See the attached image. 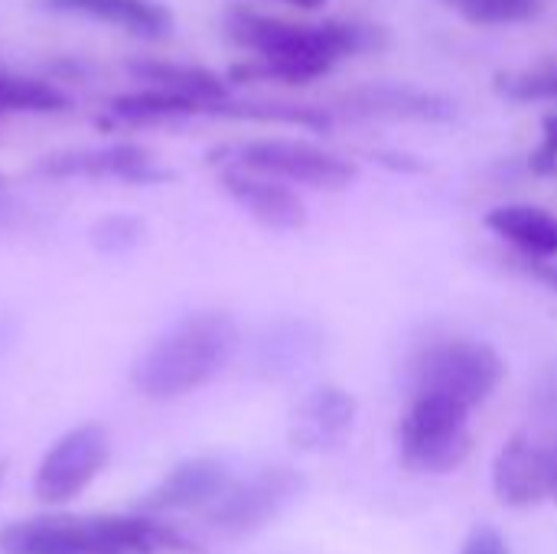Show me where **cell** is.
Wrapping results in <instances>:
<instances>
[{
    "mask_svg": "<svg viewBox=\"0 0 557 554\" xmlns=\"http://www.w3.org/2000/svg\"><path fill=\"white\" fill-rule=\"evenodd\" d=\"M238 330L222 310H199L173 323L131 369V385L150 402L183 398L212 382L232 349Z\"/></svg>",
    "mask_w": 557,
    "mask_h": 554,
    "instance_id": "1",
    "label": "cell"
},
{
    "mask_svg": "<svg viewBox=\"0 0 557 554\" xmlns=\"http://www.w3.org/2000/svg\"><path fill=\"white\" fill-rule=\"evenodd\" d=\"M222 29L235 46L255 52L251 62H238L228 69V82L277 78L287 85H307L326 75L339 59L323 23L307 26L258 13L251 7H232L222 16Z\"/></svg>",
    "mask_w": 557,
    "mask_h": 554,
    "instance_id": "2",
    "label": "cell"
},
{
    "mask_svg": "<svg viewBox=\"0 0 557 554\" xmlns=\"http://www.w3.org/2000/svg\"><path fill=\"white\" fill-rule=\"evenodd\" d=\"M506 362L503 356L473 340H444L421 349L411 362V385L414 395L437 392L447 398L463 402L467 408L483 405L503 382Z\"/></svg>",
    "mask_w": 557,
    "mask_h": 554,
    "instance_id": "3",
    "label": "cell"
},
{
    "mask_svg": "<svg viewBox=\"0 0 557 554\" xmlns=\"http://www.w3.org/2000/svg\"><path fill=\"white\" fill-rule=\"evenodd\" d=\"M222 157H228V163L251 170V173H264L274 180H290V183H304L313 189H343L359 176V167L326 153L313 144L304 140H248L238 147H222L215 150Z\"/></svg>",
    "mask_w": 557,
    "mask_h": 554,
    "instance_id": "4",
    "label": "cell"
},
{
    "mask_svg": "<svg viewBox=\"0 0 557 554\" xmlns=\"http://www.w3.org/2000/svg\"><path fill=\"white\" fill-rule=\"evenodd\" d=\"M111 441L101 424H78L65 431L39 460L33 493L46 506H65L88 490V483L108 467Z\"/></svg>",
    "mask_w": 557,
    "mask_h": 554,
    "instance_id": "5",
    "label": "cell"
},
{
    "mask_svg": "<svg viewBox=\"0 0 557 554\" xmlns=\"http://www.w3.org/2000/svg\"><path fill=\"white\" fill-rule=\"evenodd\" d=\"M300 473L290 467H268L245 483L228 487L212 506L209 522L232 535H248L261 526H268L297 493H300Z\"/></svg>",
    "mask_w": 557,
    "mask_h": 554,
    "instance_id": "6",
    "label": "cell"
},
{
    "mask_svg": "<svg viewBox=\"0 0 557 554\" xmlns=\"http://www.w3.org/2000/svg\"><path fill=\"white\" fill-rule=\"evenodd\" d=\"M39 176L52 180H124V183H160L170 180L166 170L157 167L150 150L140 144H108V147H85V150H65L46 157L39 167Z\"/></svg>",
    "mask_w": 557,
    "mask_h": 554,
    "instance_id": "7",
    "label": "cell"
},
{
    "mask_svg": "<svg viewBox=\"0 0 557 554\" xmlns=\"http://www.w3.org/2000/svg\"><path fill=\"white\" fill-rule=\"evenodd\" d=\"M232 487L228 467L212 457H193L173 467L140 503L137 513H183V509H209Z\"/></svg>",
    "mask_w": 557,
    "mask_h": 554,
    "instance_id": "8",
    "label": "cell"
},
{
    "mask_svg": "<svg viewBox=\"0 0 557 554\" xmlns=\"http://www.w3.org/2000/svg\"><path fill=\"white\" fill-rule=\"evenodd\" d=\"M3 554H104L91 519L36 516L0 532Z\"/></svg>",
    "mask_w": 557,
    "mask_h": 554,
    "instance_id": "9",
    "label": "cell"
},
{
    "mask_svg": "<svg viewBox=\"0 0 557 554\" xmlns=\"http://www.w3.org/2000/svg\"><path fill=\"white\" fill-rule=\"evenodd\" d=\"M222 189L261 225L268 229H300L307 222V209L300 202V196L294 189H287L281 180L264 176V173H251L242 167H228L222 173Z\"/></svg>",
    "mask_w": 557,
    "mask_h": 554,
    "instance_id": "10",
    "label": "cell"
},
{
    "mask_svg": "<svg viewBox=\"0 0 557 554\" xmlns=\"http://www.w3.org/2000/svg\"><path fill=\"white\" fill-rule=\"evenodd\" d=\"M343 108L359 118H392V121H428L444 124L457 118V101L437 91H418L401 85H366L343 95Z\"/></svg>",
    "mask_w": 557,
    "mask_h": 554,
    "instance_id": "11",
    "label": "cell"
},
{
    "mask_svg": "<svg viewBox=\"0 0 557 554\" xmlns=\"http://www.w3.org/2000/svg\"><path fill=\"white\" fill-rule=\"evenodd\" d=\"M39 7L88 16L137 39H166L173 33V13L160 0H39Z\"/></svg>",
    "mask_w": 557,
    "mask_h": 554,
    "instance_id": "12",
    "label": "cell"
},
{
    "mask_svg": "<svg viewBox=\"0 0 557 554\" xmlns=\"http://www.w3.org/2000/svg\"><path fill=\"white\" fill-rule=\"evenodd\" d=\"M493 487H496L499 503H506V506H512V509L539 506V503L548 496L542 447L532 444L529 438L516 434V438L499 451V457H496Z\"/></svg>",
    "mask_w": 557,
    "mask_h": 554,
    "instance_id": "13",
    "label": "cell"
},
{
    "mask_svg": "<svg viewBox=\"0 0 557 554\" xmlns=\"http://www.w3.org/2000/svg\"><path fill=\"white\" fill-rule=\"evenodd\" d=\"M101 539L104 554H157V552H189L193 545L163 526L157 516L134 513V516H101L91 519Z\"/></svg>",
    "mask_w": 557,
    "mask_h": 554,
    "instance_id": "14",
    "label": "cell"
},
{
    "mask_svg": "<svg viewBox=\"0 0 557 554\" xmlns=\"http://www.w3.org/2000/svg\"><path fill=\"white\" fill-rule=\"evenodd\" d=\"M124 72L134 75L137 82L157 85V88H170L180 91L186 98H196L199 104H212V101H225L228 98V78H222L219 72L206 69V65H189V62H170V59H131L124 62Z\"/></svg>",
    "mask_w": 557,
    "mask_h": 554,
    "instance_id": "15",
    "label": "cell"
},
{
    "mask_svg": "<svg viewBox=\"0 0 557 554\" xmlns=\"http://www.w3.org/2000/svg\"><path fill=\"white\" fill-rule=\"evenodd\" d=\"M486 229L516 245L522 255L552 258L557 255V219L539 206H496L486 216Z\"/></svg>",
    "mask_w": 557,
    "mask_h": 554,
    "instance_id": "16",
    "label": "cell"
},
{
    "mask_svg": "<svg viewBox=\"0 0 557 554\" xmlns=\"http://www.w3.org/2000/svg\"><path fill=\"white\" fill-rule=\"evenodd\" d=\"M108 114L117 124H163V121H180V118H193L202 114V104L196 98H186L180 91L170 88H137V91H121L108 101Z\"/></svg>",
    "mask_w": 557,
    "mask_h": 554,
    "instance_id": "17",
    "label": "cell"
},
{
    "mask_svg": "<svg viewBox=\"0 0 557 554\" xmlns=\"http://www.w3.org/2000/svg\"><path fill=\"white\" fill-rule=\"evenodd\" d=\"M401 447V464L414 473H431L444 477L460 470L470 454H473V434L467 428L457 431H441V434H424V438H408L398 441Z\"/></svg>",
    "mask_w": 557,
    "mask_h": 554,
    "instance_id": "18",
    "label": "cell"
},
{
    "mask_svg": "<svg viewBox=\"0 0 557 554\" xmlns=\"http://www.w3.org/2000/svg\"><path fill=\"white\" fill-rule=\"evenodd\" d=\"M356 418V402L352 395H346L343 389H317L304 405H300V431L297 441L307 447H320L330 444L336 438H343L352 428Z\"/></svg>",
    "mask_w": 557,
    "mask_h": 554,
    "instance_id": "19",
    "label": "cell"
},
{
    "mask_svg": "<svg viewBox=\"0 0 557 554\" xmlns=\"http://www.w3.org/2000/svg\"><path fill=\"white\" fill-rule=\"evenodd\" d=\"M72 98L49 78L0 72V114H62Z\"/></svg>",
    "mask_w": 557,
    "mask_h": 554,
    "instance_id": "20",
    "label": "cell"
},
{
    "mask_svg": "<svg viewBox=\"0 0 557 554\" xmlns=\"http://www.w3.org/2000/svg\"><path fill=\"white\" fill-rule=\"evenodd\" d=\"M202 114H215V118H238V121H274V124H300V127H313V131H326L333 124L330 111L323 108H310V104H235V101H212L202 104Z\"/></svg>",
    "mask_w": 557,
    "mask_h": 554,
    "instance_id": "21",
    "label": "cell"
},
{
    "mask_svg": "<svg viewBox=\"0 0 557 554\" xmlns=\"http://www.w3.org/2000/svg\"><path fill=\"white\" fill-rule=\"evenodd\" d=\"M441 3L457 10L470 23H483V26L525 23L545 10L542 0H441Z\"/></svg>",
    "mask_w": 557,
    "mask_h": 554,
    "instance_id": "22",
    "label": "cell"
},
{
    "mask_svg": "<svg viewBox=\"0 0 557 554\" xmlns=\"http://www.w3.org/2000/svg\"><path fill=\"white\" fill-rule=\"evenodd\" d=\"M330 33L333 49L343 56H362V52H375L388 46V33L382 26L372 23H356V20H326L323 23Z\"/></svg>",
    "mask_w": 557,
    "mask_h": 554,
    "instance_id": "23",
    "label": "cell"
},
{
    "mask_svg": "<svg viewBox=\"0 0 557 554\" xmlns=\"http://www.w3.org/2000/svg\"><path fill=\"white\" fill-rule=\"evenodd\" d=\"M496 91L512 101H552L557 98V65L535 72H503L496 75Z\"/></svg>",
    "mask_w": 557,
    "mask_h": 554,
    "instance_id": "24",
    "label": "cell"
},
{
    "mask_svg": "<svg viewBox=\"0 0 557 554\" xmlns=\"http://www.w3.org/2000/svg\"><path fill=\"white\" fill-rule=\"evenodd\" d=\"M144 235V222L134 216H108L91 229V245L104 255H124L131 251Z\"/></svg>",
    "mask_w": 557,
    "mask_h": 554,
    "instance_id": "25",
    "label": "cell"
},
{
    "mask_svg": "<svg viewBox=\"0 0 557 554\" xmlns=\"http://www.w3.org/2000/svg\"><path fill=\"white\" fill-rule=\"evenodd\" d=\"M542 127H545V140H542V147L529 157V167H532V173H539V176H552V173H557V114H545Z\"/></svg>",
    "mask_w": 557,
    "mask_h": 554,
    "instance_id": "26",
    "label": "cell"
},
{
    "mask_svg": "<svg viewBox=\"0 0 557 554\" xmlns=\"http://www.w3.org/2000/svg\"><path fill=\"white\" fill-rule=\"evenodd\" d=\"M460 554H509V542L503 539L499 529L480 526V529L470 532V539L463 542V552Z\"/></svg>",
    "mask_w": 557,
    "mask_h": 554,
    "instance_id": "27",
    "label": "cell"
},
{
    "mask_svg": "<svg viewBox=\"0 0 557 554\" xmlns=\"http://www.w3.org/2000/svg\"><path fill=\"white\" fill-rule=\"evenodd\" d=\"M542 460H545V487H548V496L557 500V438L542 447Z\"/></svg>",
    "mask_w": 557,
    "mask_h": 554,
    "instance_id": "28",
    "label": "cell"
},
{
    "mask_svg": "<svg viewBox=\"0 0 557 554\" xmlns=\"http://www.w3.org/2000/svg\"><path fill=\"white\" fill-rule=\"evenodd\" d=\"M379 163L395 170H421V163H411V157H398V153H379Z\"/></svg>",
    "mask_w": 557,
    "mask_h": 554,
    "instance_id": "29",
    "label": "cell"
},
{
    "mask_svg": "<svg viewBox=\"0 0 557 554\" xmlns=\"http://www.w3.org/2000/svg\"><path fill=\"white\" fill-rule=\"evenodd\" d=\"M284 3H290V7H300V10H317V7H323L326 0H284Z\"/></svg>",
    "mask_w": 557,
    "mask_h": 554,
    "instance_id": "30",
    "label": "cell"
},
{
    "mask_svg": "<svg viewBox=\"0 0 557 554\" xmlns=\"http://www.w3.org/2000/svg\"><path fill=\"white\" fill-rule=\"evenodd\" d=\"M3 473H7V464H0V483H3Z\"/></svg>",
    "mask_w": 557,
    "mask_h": 554,
    "instance_id": "31",
    "label": "cell"
}]
</instances>
